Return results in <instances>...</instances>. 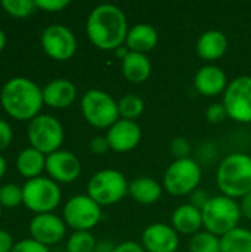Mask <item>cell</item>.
Returning a JSON list of instances; mask_svg holds the SVG:
<instances>
[{
	"label": "cell",
	"mask_w": 251,
	"mask_h": 252,
	"mask_svg": "<svg viewBox=\"0 0 251 252\" xmlns=\"http://www.w3.org/2000/svg\"><path fill=\"white\" fill-rule=\"evenodd\" d=\"M157 44H158V31L155 30V27L145 22L136 24L132 28H129L124 41V46L130 52H138L145 55L152 49H155Z\"/></svg>",
	"instance_id": "ffe728a7"
},
{
	"label": "cell",
	"mask_w": 251,
	"mask_h": 252,
	"mask_svg": "<svg viewBox=\"0 0 251 252\" xmlns=\"http://www.w3.org/2000/svg\"><path fill=\"white\" fill-rule=\"evenodd\" d=\"M10 252H49V250L43 244L30 238V239H24V241L15 244L13 250Z\"/></svg>",
	"instance_id": "d6a6232c"
},
{
	"label": "cell",
	"mask_w": 251,
	"mask_h": 252,
	"mask_svg": "<svg viewBox=\"0 0 251 252\" xmlns=\"http://www.w3.org/2000/svg\"><path fill=\"white\" fill-rule=\"evenodd\" d=\"M240 208H241V214L246 219L251 220V192H249L244 198H241Z\"/></svg>",
	"instance_id": "ab89813d"
},
{
	"label": "cell",
	"mask_w": 251,
	"mask_h": 252,
	"mask_svg": "<svg viewBox=\"0 0 251 252\" xmlns=\"http://www.w3.org/2000/svg\"><path fill=\"white\" fill-rule=\"evenodd\" d=\"M172 226L179 235H195L203 227V213L192 204L179 205L172 214Z\"/></svg>",
	"instance_id": "44dd1931"
},
{
	"label": "cell",
	"mask_w": 251,
	"mask_h": 252,
	"mask_svg": "<svg viewBox=\"0 0 251 252\" xmlns=\"http://www.w3.org/2000/svg\"><path fill=\"white\" fill-rule=\"evenodd\" d=\"M222 252H251V230L237 227L220 238Z\"/></svg>",
	"instance_id": "d4e9b609"
},
{
	"label": "cell",
	"mask_w": 251,
	"mask_h": 252,
	"mask_svg": "<svg viewBox=\"0 0 251 252\" xmlns=\"http://www.w3.org/2000/svg\"><path fill=\"white\" fill-rule=\"evenodd\" d=\"M189 252H222L220 251V238L207 232L200 230L198 233L192 235L188 242Z\"/></svg>",
	"instance_id": "4316f807"
},
{
	"label": "cell",
	"mask_w": 251,
	"mask_h": 252,
	"mask_svg": "<svg viewBox=\"0 0 251 252\" xmlns=\"http://www.w3.org/2000/svg\"><path fill=\"white\" fill-rule=\"evenodd\" d=\"M4 173H6V161H4V158L0 155V179L4 176Z\"/></svg>",
	"instance_id": "ee69618b"
},
{
	"label": "cell",
	"mask_w": 251,
	"mask_h": 252,
	"mask_svg": "<svg viewBox=\"0 0 251 252\" xmlns=\"http://www.w3.org/2000/svg\"><path fill=\"white\" fill-rule=\"evenodd\" d=\"M228 118L241 123H251V77L240 75L229 81L222 100Z\"/></svg>",
	"instance_id": "8fae6325"
},
{
	"label": "cell",
	"mask_w": 251,
	"mask_h": 252,
	"mask_svg": "<svg viewBox=\"0 0 251 252\" xmlns=\"http://www.w3.org/2000/svg\"><path fill=\"white\" fill-rule=\"evenodd\" d=\"M0 102L7 115L15 120L27 121L40 115L43 106V90L30 78L13 77L0 92Z\"/></svg>",
	"instance_id": "7a4b0ae2"
},
{
	"label": "cell",
	"mask_w": 251,
	"mask_h": 252,
	"mask_svg": "<svg viewBox=\"0 0 251 252\" xmlns=\"http://www.w3.org/2000/svg\"><path fill=\"white\" fill-rule=\"evenodd\" d=\"M206 118L210 124H220L228 118V112L222 102L212 103L206 111Z\"/></svg>",
	"instance_id": "1f68e13d"
},
{
	"label": "cell",
	"mask_w": 251,
	"mask_h": 252,
	"mask_svg": "<svg viewBox=\"0 0 251 252\" xmlns=\"http://www.w3.org/2000/svg\"><path fill=\"white\" fill-rule=\"evenodd\" d=\"M129 193V182L118 170L107 168L95 173L87 183V195L101 207L120 202Z\"/></svg>",
	"instance_id": "52a82bcc"
},
{
	"label": "cell",
	"mask_w": 251,
	"mask_h": 252,
	"mask_svg": "<svg viewBox=\"0 0 251 252\" xmlns=\"http://www.w3.org/2000/svg\"><path fill=\"white\" fill-rule=\"evenodd\" d=\"M216 183L222 195L241 199L251 192V157L243 152L226 155L216 171Z\"/></svg>",
	"instance_id": "3957f363"
},
{
	"label": "cell",
	"mask_w": 251,
	"mask_h": 252,
	"mask_svg": "<svg viewBox=\"0 0 251 252\" xmlns=\"http://www.w3.org/2000/svg\"><path fill=\"white\" fill-rule=\"evenodd\" d=\"M170 151L175 159H185L191 158V143L186 137H175L170 145Z\"/></svg>",
	"instance_id": "4dcf8cb0"
},
{
	"label": "cell",
	"mask_w": 251,
	"mask_h": 252,
	"mask_svg": "<svg viewBox=\"0 0 251 252\" xmlns=\"http://www.w3.org/2000/svg\"><path fill=\"white\" fill-rule=\"evenodd\" d=\"M22 204V188L15 183H7L0 188V205L4 208H15Z\"/></svg>",
	"instance_id": "f546056e"
},
{
	"label": "cell",
	"mask_w": 251,
	"mask_h": 252,
	"mask_svg": "<svg viewBox=\"0 0 251 252\" xmlns=\"http://www.w3.org/2000/svg\"><path fill=\"white\" fill-rule=\"evenodd\" d=\"M129 195L142 205L155 204L163 195V185L151 177H136L129 183Z\"/></svg>",
	"instance_id": "603a6c76"
},
{
	"label": "cell",
	"mask_w": 251,
	"mask_h": 252,
	"mask_svg": "<svg viewBox=\"0 0 251 252\" xmlns=\"http://www.w3.org/2000/svg\"><path fill=\"white\" fill-rule=\"evenodd\" d=\"M107 139L111 151L117 154H126L133 151L141 143L142 130L136 121L120 118L107 130Z\"/></svg>",
	"instance_id": "2e32d148"
},
{
	"label": "cell",
	"mask_w": 251,
	"mask_h": 252,
	"mask_svg": "<svg viewBox=\"0 0 251 252\" xmlns=\"http://www.w3.org/2000/svg\"><path fill=\"white\" fill-rule=\"evenodd\" d=\"M30 233L31 239L47 245H55L61 242L67 233V224L64 219L46 213V214H36L30 221Z\"/></svg>",
	"instance_id": "5bb4252c"
},
{
	"label": "cell",
	"mask_w": 251,
	"mask_h": 252,
	"mask_svg": "<svg viewBox=\"0 0 251 252\" xmlns=\"http://www.w3.org/2000/svg\"><path fill=\"white\" fill-rule=\"evenodd\" d=\"M89 148L93 154L96 155H104L109 151V143H108V139L107 136H95L90 143H89Z\"/></svg>",
	"instance_id": "e575fe53"
},
{
	"label": "cell",
	"mask_w": 251,
	"mask_h": 252,
	"mask_svg": "<svg viewBox=\"0 0 251 252\" xmlns=\"http://www.w3.org/2000/svg\"><path fill=\"white\" fill-rule=\"evenodd\" d=\"M228 75L226 72L215 65V63H207L201 66L195 77H194V87L195 90L207 97H215L217 94H223L226 87H228Z\"/></svg>",
	"instance_id": "e0dca14e"
},
{
	"label": "cell",
	"mask_w": 251,
	"mask_h": 252,
	"mask_svg": "<svg viewBox=\"0 0 251 252\" xmlns=\"http://www.w3.org/2000/svg\"><path fill=\"white\" fill-rule=\"evenodd\" d=\"M13 241L9 232L0 229V252H10L13 250Z\"/></svg>",
	"instance_id": "f35d334b"
},
{
	"label": "cell",
	"mask_w": 251,
	"mask_h": 252,
	"mask_svg": "<svg viewBox=\"0 0 251 252\" xmlns=\"http://www.w3.org/2000/svg\"><path fill=\"white\" fill-rule=\"evenodd\" d=\"M129 52H130V50H129V49H127V47L124 46V44H123L121 47H118V49H115V50H114L115 56H117V58H120L121 61H123V59H124V58H126L127 55H129Z\"/></svg>",
	"instance_id": "b9f144b4"
},
{
	"label": "cell",
	"mask_w": 251,
	"mask_h": 252,
	"mask_svg": "<svg viewBox=\"0 0 251 252\" xmlns=\"http://www.w3.org/2000/svg\"><path fill=\"white\" fill-rule=\"evenodd\" d=\"M152 65L145 53L129 52V55L121 61V72L130 83L139 84L149 78Z\"/></svg>",
	"instance_id": "7402d4cb"
},
{
	"label": "cell",
	"mask_w": 251,
	"mask_h": 252,
	"mask_svg": "<svg viewBox=\"0 0 251 252\" xmlns=\"http://www.w3.org/2000/svg\"><path fill=\"white\" fill-rule=\"evenodd\" d=\"M41 46L46 55L52 59L68 61L77 50V38L68 27L55 24L43 31Z\"/></svg>",
	"instance_id": "7c38bea8"
},
{
	"label": "cell",
	"mask_w": 251,
	"mask_h": 252,
	"mask_svg": "<svg viewBox=\"0 0 251 252\" xmlns=\"http://www.w3.org/2000/svg\"><path fill=\"white\" fill-rule=\"evenodd\" d=\"M77 97V87L71 80L55 78L43 89V102L55 109H64L72 105Z\"/></svg>",
	"instance_id": "ac0fdd59"
},
{
	"label": "cell",
	"mask_w": 251,
	"mask_h": 252,
	"mask_svg": "<svg viewBox=\"0 0 251 252\" xmlns=\"http://www.w3.org/2000/svg\"><path fill=\"white\" fill-rule=\"evenodd\" d=\"M141 244L146 252H176L180 245V238L173 226L152 223L143 229Z\"/></svg>",
	"instance_id": "4fadbf2b"
},
{
	"label": "cell",
	"mask_w": 251,
	"mask_h": 252,
	"mask_svg": "<svg viewBox=\"0 0 251 252\" xmlns=\"http://www.w3.org/2000/svg\"><path fill=\"white\" fill-rule=\"evenodd\" d=\"M115 247L111 241H99L96 244V248H95V252H114L115 251Z\"/></svg>",
	"instance_id": "60d3db41"
},
{
	"label": "cell",
	"mask_w": 251,
	"mask_h": 252,
	"mask_svg": "<svg viewBox=\"0 0 251 252\" xmlns=\"http://www.w3.org/2000/svg\"><path fill=\"white\" fill-rule=\"evenodd\" d=\"M102 219V207L89 195H75L64 207V221L75 232H90Z\"/></svg>",
	"instance_id": "30bf717a"
},
{
	"label": "cell",
	"mask_w": 251,
	"mask_h": 252,
	"mask_svg": "<svg viewBox=\"0 0 251 252\" xmlns=\"http://www.w3.org/2000/svg\"><path fill=\"white\" fill-rule=\"evenodd\" d=\"M114 252H146L143 250L142 244L139 242H135V241H126V242H121L115 247V251Z\"/></svg>",
	"instance_id": "74e56055"
},
{
	"label": "cell",
	"mask_w": 251,
	"mask_h": 252,
	"mask_svg": "<svg viewBox=\"0 0 251 252\" xmlns=\"http://www.w3.org/2000/svg\"><path fill=\"white\" fill-rule=\"evenodd\" d=\"M34 3L37 9H43L46 12H59L70 4L68 0H34Z\"/></svg>",
	"instance_id": "836d02e7"
},
{
	"label": "cell",
	"mask_w": 251,
	"mask_h": 252,
	"mask_svg": "<svg viewBox=\"0 0 251 252\" xmlns=\"http://www.w3.org/2000/svg\"><path fill=\"white\" fill-rule=\"evenodd\" d=\"M27 136L31 148L47 157L59 151L64 142V127L55 117L49 114H40L30 121Z\"/></svg>",
	"instance_id": "9c48e42d"
},
{
	"label": "cell",
	"mask_w": 251,
	"mask_h": 252,
	"mask_svg": "<svg viewBox=\"0 0 251 252\" xmlns=\"http://www.w3.org/2000/svg\"><path fill=\"white\" fill-rule=\"evenodd\" d=\"M201 213L204 229L219 238L237 229L243 217L240 204L225 195L212 196Z\"/></svg>",
	"instance_id": "277c9868"
},
{
	"label": "cell",
	"mask_w": 251,
	"mask_h": 252,
	"mask_svg": "<svg viewBox=\"0 0 251 252\" xmlns=\"http://www.w3.org/2000/svg\"><path fill=\"white\" fill-rule=\"evenodd\" d=\"M145 111V102L141 96L138 94H124L123 97L118 99V114L120 118L129 120V121H136Z\"/></svg>",
	"instance_id": "484cf974"
},
{
	"label": "cell",
	"mask_w": 251,
	"mask_h": 252,
	"mask_svg": "<svg viewBox=\"0 0 251 252\" xmlns=\"http://www.w3.org/2000/svg\"><path fill=\"white\" fill-rule=\"evenodd\" d=\"M0 217H1V205H0Z\"/></svg>",
	"instance_id": "f6af8a7d"
},
{
	"label": "cell",
	"mask_w": 251,
	"mask_h": 252,
	"mask_svg": "<svg viewBox=\"0 0 251 252\" xmlns=\"http://www.w3.org/2000/svg\"><path fill=\"white\" fill-rule=\"evenodd\" d=\"M1 7L15 18H27L37 9L34 0H1Z\"/></svg>",
	"instance_id": "f1b7e54d"
},
{
	"label": "cell",
	"mask_w": 251,
	"mask_h": 252,
	"mask_svg": "<svg viewBox=\"0 0 251 252\" xmlns=\"http://www.w3.org/2000/svg\"><path fill=\"white\" fill-rule=\"evenodd\" d=\"M201 179L203 170L195 159H175L164 171L163 189L173 196H186L198 189Z\"/></svg>",
	"instance_id": "8992f818"
},
{
	"label": "cell",
	"mask_w": 251,
	"mask_h": 252,
	"mask_svg": "<svg viewBox=\"0 0 251 252\" xmlns=\"http://www.w3.org/2000/svg\"><path fill=\"white\" fill-rule=\"evenodd\" d=\"M127 18L121 7L102 3L92 9L86 21V34L90 43L101 50H115L126 41Z\"/></svg>",
	"instance_id": "6da1fadb"
},
{
	"label": "cell",
	"mask_w": 251,
	"mask_h": 252,
	"mask_svg": "<svg viewBox=\"0 0 251 252\" xmlns=\"http://www.w3.org/2000/svg\"><path fill=\"white\" fill-rule=\"evenodd\" d=\"M12 142V127L7 121L0 120V152L4 151Z\"/></svg>",
	"instance_id": "d590c367"
},
{
	"label": "cell",
	"mask_w": 251,
	"mask_h": 252,
	"mask_svg": "<svg viewBox=\"0 0 251 252\" xmlns=\"http://www.w3.org/2000/svg\"><path fill=\"white\" fill-rule=\"evenodd\" d=\"M16 170L28 180L40 177L43 170H46V155L31 146L25 148L16 158Z\"/></svg>",
	"instance_id": "cb8c5ba5"
},
{
	"label": "cell",
	"mask_w": 251,
	"mask_h": 252,
	"mask_svg": "<svg viewBox=\"0 0 251 252\" xmlns=\"http://www.w3.org/2000/svg\"><path fill=\"white\" fill-rule=\"evenodd\" d=\"M189 196H191V202L189 204H192L194 207H197L200 210H203L206 207V204L209 202V199L212 198L206 190H201V189L194 190Z\"/></svg>",
	"instance_id": "8d00e7d4"
},
{
	"label": "cell",
	"mask_w": 251,
	"mask_h": 252,
	"mask_svg": "<svg viewBox=\"0 0 251 252\" xmlns=\"http://www.w3.org/2000/svg\"><path fill=\"white\" fill-rule=\"evenodd\" d=\"M61 189L50 177H36L22 186V204L37 214L52 213L61 202Z\"/></svg>",
	"instance_id": "ba28073f"
},
{
	"label": "cell",
	"mask_w": 251,
	"mask_h": 252,
	"mask_svg": "<svg viewBox=\"0 0 251 252\" xmlns=\"http://www.w3.org/2000/svg\"><path fill=\"white\" fill-rule=\"evenodd\" d=\"M46 171L56 183H71L78 179L81 164L72 152L59 149L46 157Z\"/></svg>",
	"instance_id": "9a60e30c"
},
{
	"label": "cell",
	"mask_w": 251,
	"mask_h": 252,
	"mask_svg": "<svg viewBox=\"0 0 251 252\" xmlns=\"http://www.w3.org/2000/svg\"><path fill=\"white\" fill-rule=\"evenodd\" d=\"M96 244L90 232H74L67 241V252H95Z\"/></svg>",
	"instance_id": "83f0119b"
},
{
	"label": "cell",
	"mask_w": 251,
	"mask_h": 252,
	"mask_svg": "<svg viewBox=\"0 0 251 252\" xmlns=\"http://www.w3.org/2000/svg\"><path fill=\"white\" fill-rule=\"evenodd\" d=\"M228 37L223 31L209 30L203 32L197 40V55L206 62H215L220 59L228 50Z\"/></svg>",
	"instance_id": "d6986e66"
},
{
	"label": "cell",
	"mask_w": 251,
	"mask_h": 252,
	"mask_svg": "<svg viewBox=\"0 0 251 252\" xmlns=\"http://www.w3.org/2000/svg\"><path fill=\"white\" fill-rule=\"evenodd\" d=\"M4 46H6V34H4V31L0 28V52L4 49Z\"/></svg>",
	"instance_id": "7bdbcfd3"
},
{
	"label": "cell",
	"mask_w": 251,
	"mask_h": 252,
	"mask_svg": "<svg viewBox=\"0 0 251 252\" xmlns=\"http://www.w3.org/2000/svg\"><path fill=\"white\" fill-rule=\"evenodd\" d=\"M80 106L84 120L95 128H109L120 120L118 100L104 90H87L81 97Z\"/></svg>",
	"instance_id": "5b68a950"
}]
</instances>
